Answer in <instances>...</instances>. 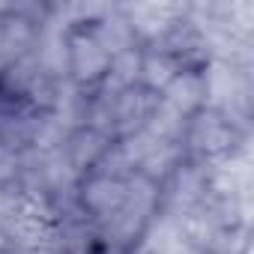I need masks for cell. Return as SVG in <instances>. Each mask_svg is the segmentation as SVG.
I'll list each match as a JSON object with an SVG mask.
<instances>
[{"label":"cell","mask_w":254,"mask_h":254,"mask_svg":"<svg viewBox=\"0 0 254 254\" xmlns=\"http://www.w3.org/2000/svg\"><path fill=\"white\" fill-rule=\"evenodd\" d=\"M248 69L251 66H239L230 60H209L200 69L206 108L224 114L239 129H245L248 111H251V75H248Z\"/></svg>","instance_id":"1"},{"label":"cell","mask_w":254,"mask_h":254,"mask_svg":"<svg viewBox=\"0 0 254 254\" xmlns=\"http://www.w3.org/2000/svg\"><path fill=\"white\" fill-rule=\"evenodd\" d=\"M239 144H245V129H239L233 120L209 108L197 111L189 120L186 135H183V147L206 165L239 153Z\"/></svg>","instance_id":"2"},{"label":"cell","mask_w":254,"mask_h":254,"mask_svg":"<svg viewBox=\"0 0 254 254\" xmlns=\"http://www.w3.org/2000/svg\"><path fill=\"white\" fill-rule=\"evenodd\" d=\"M111 66V54L102 48V42L93 36L87 24H75L69 30V81L81 90H93L105 81Z\"/></svg>","instance_id":"3"},{"label":"cell","mask_w":254,"mask_h":254,"mask_svg":"<svg viewBox=\"0 0 254 254\" xmlns=\"http://www.w3.org/2000/svg\"><path fill=\"white\" fill-rule=\"evenodd\" d=\"M120 9L126 21H129L138 45L147 48V45H159L177 27V21L186 15L189 6L186 3H156L153 0V3H123Z\"/></svg>","instance_id":"4"},{"label":"cell","mask_w":254,"mask_h":254,"mask_svg":"<svg viewBox=\"0 0 254 254\" xmlns=\"http://www.w3.org/2000/svg\"><path fill=\"white\" fill-rule=\"evenodd\" d=\"M75 200H78V209L93 224H99L108 215H114L126 200V180L105 177V174H84L75 189Z\"/></svg>","instance_id":"5"},{"label":"cell","mask_w":254,"mask_h":254,"mask_svg":"<svg viewBox=\"0 0 254 254\" xmlns=\"http://www.w3.org/2000/svg\"><path fill=\"white\" fill-rule=\"evenodd\" d=\"M156 102H159V96H153L141 84L117 93L114 96V114H111V135H114V141L141 132L147 126V120H150V114H153V108H156Z\"/></svg>","instance_id":"6"},{"label":"cell","mask_w":254,"mask_h":254,"mask_svg":"<svg viewBox=\"0 0 254 254\" xmlns=\"http://www.w3.org/2000/svg\"><path fill=\"white\" fill-rule=\"evenodd\" d=\"M159 99L168 108H174L177 114H183L186 120H191L197 111L206 108V93H203V75H200V69H183L159 93Z\"/></svg>","instance_id":"7"},{"label":"cell","mask_w":254,"mask_h":254,"mask_svg":"<svg viewBox=\"0 0 254 254\" xmlns=\"http://www.w3.org/2000/svg\"><path fill=\"white\" fill-rule=\"evenodd\" d=\"M111 144H114V138H108L105 132H96V129H90V126H78V129L66 138L63 153L72 162V168L84 177L102 162V156L111 150Z\"/></svg>","instance_id":"8"},{"label":"cell","mask_w":254,"mask_h":254,"mask_svg":"<svg viewBox=\"0 0 254 254\" xmlns=\"http://www.w3.org/2000/svg\"><path fill=\"white\" fill-rule=\"evenodd\" d=\"M87 27L93 30V36L102 42V48L111 57L120 54V51L138 48V39H135V33H132V27H129V21H126V15H123L120 6H105L102 15L96 21H90Z\"/></svg>","instance_id":"9"},{"label":"cell","mask_w":254,"mask_h":254,"mask_svg":"<svg viewBox=\"0 0 254 254\" xmlns=\"http://www.w3.org/2000/svg\"><path fill=\"white\" fill-rule=\"evenodd\" d=\"M180 72H183V66L174 54H168L159 45H147L144 54H141V81L138 84L144 90H150L153 96H159Z\"/></svg>","instance_id":"10"},{"label":"cell","mask_w":254,"mask_h":254,"mask_svg":"<svg viewBox=\"0 0 254 254\" xmlns=\"http://www.w3.org/2000/svg\"><path fill=\"white\" fill-rule=\"evenodd\" d=\"M141 54H144L141 45L114 54L111 66H108V75H105V81L99 87L114 93V96L123 93V90H129V87H138V81H141Z\"/></svg>","instance_id":"11"},{"label":"cell","mask_w":254,"mask_h":254,"mask_svg":"<svg viewBox=\"0 0 254 254\" xmlns=\"http://www.w3.org/2000/svg\"><path fill=\"white\" fill-rule=\"evenodd\" d=\"M186 126H189V120H186L183 114H177L174 108H168V105L159 99L156 108H153V114H150V120H147V126H144V132H150V135H153L156 141H162V144H183Z\"/></svg>","instance_id":"12"},{"label":"cell","mask_w":254,"mask_h":254,"mask_svg":"<svg viewBox=\"0 0 254 254\" xmlns=\"http://www.w3.org/2000/svg\"><path fill=\"white\" fill-rule=\"evenodd\" d=\"M183 162H186V147H183V144H159V147L147 156V162L141 165L138 174H141L144 180L162 186Z\"/></svg>","instance_id":"13"},{"label":"cell","mask_w":254,"mask_h":254,"mask_svg":"<svg viewBox=\"0 0 254 254\" xmlns=\"http://www.w3.org/2000/svg\"><path fill=\"white\" fill-rule=\"evenodd\" d=\"M57 254H72V251H57Z\"/></svg>","instance_id":"14"}]
</instances>
